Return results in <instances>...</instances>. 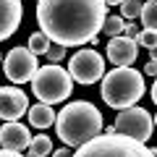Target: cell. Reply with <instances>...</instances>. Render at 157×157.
<instances>
[{
  "mask_svg": "<svg viewBox=\"0 0 157 157\" xmlns=\"http://www.w3.org/2000/svg\"><path fill=\"white\" fill-rule=\"evenodd\" d=\"M107 16L105 0H37V24L50 42L63 47L97 45Z\"/></svg>",
  "mask_w": 157,
  "mask_h": 157,
  "instance_id": "1",
  "label": "cell"
},
{
  "mask_svg": "<svg viewBox=\"0 0 157 157\" xmlns=\"http://www.w3.org/2000/svg\"><path fill=\"white\" fill-rule=\"evenodd\" d=\"M58 139L66 147H81L97 134H102V113L92 102H68L55 115Z\"/></svg>",
  "mask_w": 157,
  "mask_h": 157,
  "instance_id": "2",
  "label": "cell"
},
{
  "mask_svg": "<svg viewBox=\"0 0 157 157\" xmlns=\"http://www.w3.org/2000/svg\"><path fill=\"white\" fill-rule=\"evenodd\" d=\"M144 73L134 71L131 66H118L110 73H102V100L115 110L136 105L144 97Z\"/></svg>",
  "mask_w": 157,
  "mask_h": 157,
  "instance_id": "3",
  "label": "cell"
},
{
  "mask_svg": "<svg viewBox=\"0 0 157 157\" xmlns=\"http://www.w3.org/2000/svg\"><path fill=\"white\" fill-rule=\"evenodd\" d=\"M73 157H152L149 147H144V141H136L131 136L123 134H97L94 139H89L86 144L76 147Z\"/></svg>",
  "mask_w": 157,
  "mask_h": 157,
  "instance_id": "4",
  "label": "cell"
},
{
  "mask_svg": "<svg viewBox=\"0 0 157 157\" xmlns=\"http://www.w3.org/2000/svg\"><path fill=\"white\" fill-rule=\"evenodd\" d=\"M32 92H34V97H39V102L55 105V102H63L71 97L73 78L66 68L52 63V66L37 68V73L32 76Z\"/></svg>",
  "mask_w": 157,
  "mask_h": 157,
  "instance_id": "5",
  "label": "cell"
},
{
  "mask_svg": "<svg viewBox=\"0 0 157 157\" xmlns=\"http://www.w3.org/2000/svg\"><path fill=\"white\" fill-rule=\"evenodd\" d=\"M152 115L144 110V107H123L115 118V134H123V136H131L136 141H147L152 136Z\"/></svg>",
  "mask_w": 157,
  "mask_h": 157,
  "instance_id": "6",
  "label": "cell"
},
{
  "mask_svg": "<svg viewBox=\"0 0 157 157\" xmlns=\"http://www.w3.org/2000/svg\"><path fill=\"white\" fill-rule=\"evenodd\" d=\"M68 73H71L73 81H78V84H94V81H100L102 73H105V60H102L100 52L94 50H78L76 55H71V60H68Z\"/></svg>",
  "mask_w": 157,
  "mask_h": 157,
  "instance_id": "7",
  "label": "cell"
},
{
  "mask_svg": "<svg viewBox=\"0 0 157 157\" xmlns=\"http://www.w3.org/2000/svg\"><path fill=\"white\" fill-rule=\"evenodd\" d=\"M37 55H34L29 47H13L6 55V63H3V71L11 78L13 84H26L32 81V76L37 73Z\"/></svg>",
  "mask_w": 157,
  "mask_h": 157,
  "instance_id": "8",
  "label": "cell"
},
{
  "mask_svg": "<svg viewBox=\"0 0 157 157\" xmlns=\"http://www.w3.org/2000/svg\"><path fill=\"white\" fill-rule=\"evenodd\" d=\"M29 110V100L16 86H0V118L16 121Z\"/></svg>",
  "mask_w": 157,
  "mask_h": 157,
  "instance_id": "9",
  "label": "cell"
},
{
  "mask_svg": "<svg viewBox=\"0 0 157 157\" xmlns=\"http://www.w3.org/2000/svg\"><path fill=\"white\" fill-rule=\"evenodd\" d=\"M136 55H139L136 39L123 37V34L107 39V58H110V63H115V66H131L136 60Z\"/></svg>",
  "mask_w": 157,
  "mask_h": 157,
  "instance_id": "10",
  "label": "cell"
},
{
  "mask_svg": "<svg viewBox=\"0 0 157 157\" xmlns=\"http://www.w3.org/2000/svg\"><path fill=\"white\" fill-rule=\"evenodd\" d=\"M32 141V134L24 123L18 121H6V123L0 126V144L3 149H13V152H21L26 149V144Z\"/></svg>",
  "mask_w": 157,
  "mask_h": 157,
  "instance_id": "11",
  "label": "cell"
},
{
  "mask_svg": "<svg viewBox=\"0 0 157 157\" xmlns=\"http://www.w3.org/2000/svg\"><path fill=\"white\" fill-rule=\"evenodd\" d=\"M21 24V0H0V42L8 39Z\"/></svg>",
  "mask_w": 157,
  "mask_h": 157,
  "instance_id": "12",
  "label": "cell"
},
{
  "mask_svg": "<svg viewBox=\"0 0 157 157\" xmlns=\"http://www.w3.org/2000/svg\"><path fill=\"white\" fill-rule=\"evenodd\" d=\"M29 123L34 128H50L55 123V113L47 102H39V105H32L29 107Z\"/></svg>",
  "mask_w": 157,
  "mask_h": 157,
  "instance_id": "13",
  "label": "cell"
},
{
  "mask_svg": "<svg viewBox=\"0 0 157 157\" xmlns=\"http://www.w3.org/2000/svg\"><path fill=\"white\" fill-rule=\"evenodd\" d=\"M52 152V141L47 139V134L32 136V141L26 144V157H47Z\"/></svg>",
  "mask_w": 157,
  "mask_h": 157,
  "instance_id": "14",
  "label": "cell"
},
{
  "mask_svg": "<svg viewBox=\"0 0 157 157\" xmlns=\"http://www.w3.org/2000/svg\"><path fill=\"white\" fill-rule=\"evenodd\" d=\"M139 18H141V24H144V29H155V32H157V0H147V3H141Z\"/></svg>",
  "mask_w": 157,
  "mask_h": 157,
  "instance_id": "15",
  "label": "cell"
},
{
  "mask_svg": "<svg viewBox=\"0 0 157 157\" xmlns=\"http://www.w3.org/2000/svg\"><path fill=\"white\" fill-rule=\"evenodd\" d=\"M47 47H50V39H47L45 32H37V34L29 37V50H32L34 55H45Z\"/></svg>",
  "mask_w": 157,
  "mask_h": 157,
  "instance_id": "16",
  "label": "cell"
},
{
  "mask_svg": "<svg viewBox=\"0 0 157 157\" xmlns=\"http://www.w3.org/2000/svg\"><path fill=\"white\" fill-rule=\"evenodd\" d=\"M121 29H123V16H105L100 32L110 34V37H118V34H121Z\"/></svg>",
  "mask_w": 157,
  "mask_h": 157,
  "instance_id": "17",
  "label": "cell"
},
{
  "mask_svg": "<svg viewBox=\"0 0 157 157\" xmlns=\"http://www.w3.org/2000/svg\"><path fill=\"white\" fill-rule=\"evenodd\" d=\"M118 6H121V16H123V18H131V21L141 13V0H121Z\"/></svg>",
  "mask_w": 157,
  "mask_h": 157,
  "instance_id": "18",
  "label": "cell"
},
{
  "mask_svg": "<svg viewBox=\"0 0 157 157\" xmlns=\"http://www.w3.org/2000/svg\"><path fill=\"white\" fill-rule=\"evenodd\" d=\"M136 45H141V47H155L157 45V32L155 29H144V32H139L136 34Z\"/></svg>",
  "mask_w": 157,
  "mask_h": 157,
  "instance_id": "19",
  "label": "cell"
},
{
  "mask_svg": "<svg viewBox=\"0 0 157 157\" xmlns=\"http://www.w3.org/2000/svg\"><path fill=\"white\" fill-rule=\"evenodd\" d=\"M66 50H68V47L58 45V42H50V47H47V52H45V55L50 58L52 63H58V60H63V58H66Z\"/></svg>",
  "mask_w": 157,
  "mask_h": 157,
  "instance_id": "20",
  "label": "cell"
},
{
  "mask_svg": "<svg viewBox=\"0 0 157 157\" xmlns=\"http://www.w3.org/2000/svg\"><path fill=\"white\" fill-rule=\"evenodd\" d=\"M121 34H123V37H131V39H136L139 29H136V24L131 21V18H126V21H123V29H121Z\"/></svg>",
  "mask_w": 157,
  "mask_h": 157,
  "instance_id": "21",
  "label": "cell"
},
{
  "mask_svg": "<svg viewBox=\"0 0 157 157\" xmlns=\"http://www.w3.org/2000/svg\"><path fill=\"white\" fill-rule=\"evenodd\" d=\"M144 73H147V76H157V63L149 60V63L144 66Z\"/></svg>",
  "mask_w": 157,
  "mask_h": 157,
  "instance_id": "22",
  "label": "cell"
},
{
  "mask_svg": "<svg viewBox=\"0 0 157 157\" xmlns=\"http://www.w3.org/2000/svg\"><path fill=\"white\" fill-rule=\"evenodd\" d=\"M0 157H24L21 152H13V149H0Z\"/></svg>",
  "mask_w": 157,
  "mask_h": 157,
  "instance_id": "23",
  "label": "cell"
},
{
  "mask_svg": "<svg viewBox=\"0 0 157 157\" xmlns=\"http://www.w3.org/2000/svg\"><path fill=\"white\" fill-rule=\"evenodd\" d=\"M52 157H68V147H63V149H58V152H55Z\"/></svg>",
  "mask_w": 157,
  "mask_h": 157,
  "instance_id": "24",
  "label": "cell"
},
{
  "mask_svg": "<svg viewBox=\"0 0 157 157\" xmlns=\"http://www.w3.org/2000/svg\"><path fill=\"white\" fill-rule=\"evenodd\" d=\"M152 100L157 102V78H155V84H152Z\"/></svg>",
  "mask_w": 157,
  "mask_h": 157,
  "instance_id": "25",
  "label": "cell"
},
{
  "mask_svg": "<svg viewBox=\"0 0 157 157\" xmlns=\"http://www.w3.org/2000/svg\"><path fill=\"white\" fill-rule=\"evenodd\" d=\"M149 52H152V60H155V63H157V45H155V47H152V50H149Z\"/></svg>",
  "mask_w": 157,
  "mask_h": 157,
  "instance_id": "26",
  "label": "cell"
},
{
  "mask_svg": "<svg viewBox=\"0 0 157 157\" xmlns=\"http://www.w3.org/2000/svg\"><path fill=\"white\" fill-rule=\"evenodd\" d=\"M121 0H105V6H118Z\"/></svg>",
  "mask_w": 157,
  "mask_h": 157,
  "instance_id": "27",
  "label": "cell"
},
{
  "mask_svg": "<svg viewBox=\"0 0 157 157\" xmlns=\"http://www.w3.org/2000/svg\"><path fill=\"white\" fill-rule=\"evenodd\" d=\"M152 123H155V128H157V113H155V115H152Z\"/></svg>",
  "mask_w": 157,
  "mask_h": 157,
  "instance_id": "28",
  "label": "cell"
},
{
  "mask_svg": "<svg viewBox=\"0 0 157 157\" xmlns=\"http://www.w3.org/2000/svg\"><path fill=\"white\" fill-rule=\"evenodd\" d=\"M152 152V157H157V147H155V149H149Z\"/></svg>",
  "mask_w": 157,
  "mask_h": 157,
  "instance_id": "29",
  "label": "cell"
},
{
  "mask_svg": "<svg viewBox=\"0 0 157 157\" xmlns=\"http://www.w3.org/2000/svg\"><path fill=\"white\" fill-rule=\"evenodd\" d=\"M0 63H3V52H0Z\"/></svg>",
  "mask_w": 157,
  "mask_h": 157,
  "instance_id": "30",
  "label": "cell"
}]
</instances>
